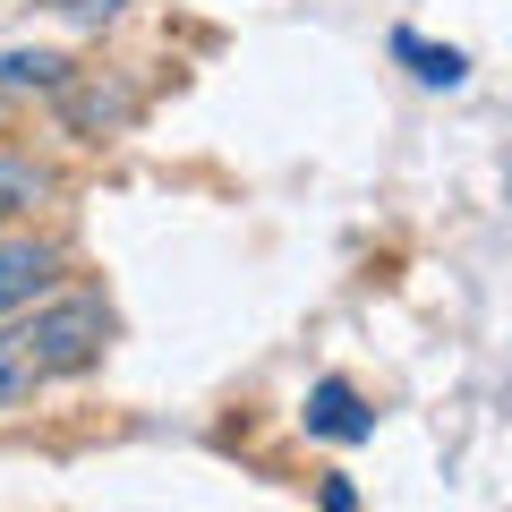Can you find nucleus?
I'll list each match as a JSON object with an SVG mask.
<instances>
[{
  "label": "nucleus",
  "instance_id": "f257e3e1",
  "mask_svg": "<svg viewBox=\"0 0 512 512\" xmlns=\"http://www.w3.org/2000/svg\"><path fill=\"white\" fill-rule=\"evenodd\" d=\"M18 342L35 350L43 384H52V376H77V367L103 359V342H111V308H103L94 291H43L35 308H18Z\"/></svg>",
  "mask_w": 512,
  "mask_h": 512
},
{
  "label": "nucleus",
  "instance_id": "f03ea898",
  "mask_svg": "<svg viewBox=\"0 0 512 512\" xmlns=\"http://www.w3.org/2000/svg\"><path fill=\"white\" fill-rule=\"evenodd\" d=\"M52 282H60V256L43 248V239H0V316L35 308Z\"/></svg>",
  "mask_w": 512,
  "mask_h": 512
},
{
  "label": "nucleus",
  "instance_id": "7ed1b4c3",
  "mask_svg": "<svg viewBox=\"0 0 512 512\" xmlns=\"http://www.w3.org/2000/svg\"><path fill=\"white\" fill-rule=\"evenodd\" d=\"M308 427H316V436H333V444H359V436H367V427H376V419H367L359 384L325 376V384H316V393H308Z\"/></svg>",
  "mask_w": 512,
  "mask_h": 512
},
{
  "label": "nucleus",
  "instance_id": "20e7f679",
  "mask_svg": "<svg viewBox=\"0 0 512 512\" xmlns=\"http://www.w3.org/2000/svg\"><path fill=\"white\" fill-rule=\"evenodd\" d=\"M35 384H43V367H35V350L18 342V325H9V333H0V410L35 402Z\"/></svg>",
  "mask_w": 512,
  "mask_h": 512
},
{
  "label": "nucleus",
  "instance_id": "39448f33",
  "mask_svg": "<svg viewBox=\"0 0 512 512\" xmlns=\"http://www.w3.org/2000/svg\"><path fill=\"white\" fill-rule=\"evenodd\" d=\"M43 197H52V180H43L35 163H18V154H0V222H18V214H35Z\"/></svg>",
  "mask_w": 512,
  "mask_h": 512
},
{
  "label": "nucleus",
  "instance_id": "423d86ee",
  "mask_svg": "<svg viewBox=\"0 0 512 512\" xmlns=\"http://www.w3.org/2000/svg\"><path fill=\"white\" fill-rule=\"evenodd\" d=\"M393 52H402L410 69H419V86H461V77H470V60H461L453 43L436 52V43H419V35H393Z\"/></svg>",
  "mask_w": 512,
  "mask_h": 512
},
{
  "label": "nucleus",
  "instance_id": "0eeeda50",
  "mask_svg": "<svg viewBox=\"0 0 512 512\" xmlns=\"http://www.w3.org/2000/svg\"><path fill=\"white\" fill-rule=\"evenodd\" d=\"M0 86H60L52 52H0Z\"/></svg>",
  "mask_w": 512,
  "mask_h": 512
},
{
  "label": "nucleus",
  "instance_id": "6e6552de",
  "mask_svg": "<svg viewBox=\"0 0 512 512\" xmlns=\"http://www.w3.org/2000/svg\"><path fill=\"white\" fill-rule=\"evenodd\" d=\"M43 9H60V18H77V26H103V18H120L128 0H43Z\"/></svg>",
  "mask_w": 512,
  "mask_h": 512
}]
</instances>
